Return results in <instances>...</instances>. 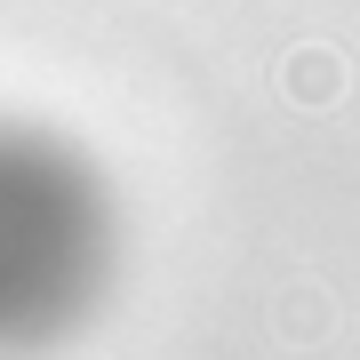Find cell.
Listing matches in <instances>:
<instances>
[{"mask_svg": "<svg viewBox=\"0 0 360 360\" xmlns=\"http://www.w3.org/2000/svg\"><path fill=\"white\" fill-rule=\"evenodd\" d=\"M112 281V193L72 144L0 120V360L49 352Z\"/></svg>", "mask_w": 360, "mask_h": 360, "instance_id": "6da1fadb", "label": "cell"}]
</instances>
